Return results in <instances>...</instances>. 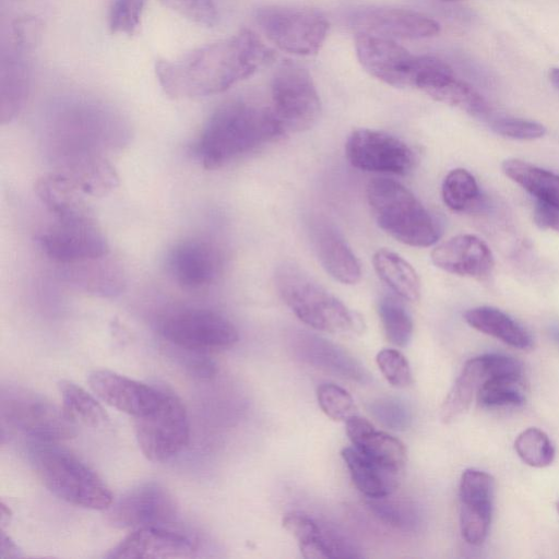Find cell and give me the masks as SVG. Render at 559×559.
Here are the masks:
<instances>
[{"label": "cell", "instance_id": "6da1fadb", "mask_svg": "<svg viewBox=\"0 0 559 559\" xmlns=\"http://www.w3.org/2000/svg\"><path fill=\"white\" fill-rule=\"evenodd\" d=\"M271 57L260 37L245 28L176 60H158L155 73L162 88L174 98L204 97L251 76Z\"/></svg>", "mask_w": 559, "mask_h": 559}, {"label": "cell", "instance_id": "7a4b0ae2", "mask_svg": "<svg viewBox=\"0 0 559 559\" xmlns=\"http://www.w3.org/2000/svg\"><path fill=\"white\" fill-rule=\"evenodd\" d=\"M283 135L271 107L234 100L209 118L197 155L204 168L218 169Z\"/></svg>", "mask_w": 559, "mask_h": 559}, {"label": "cell", "instance_id": "3957f363", "mask_svg": "<svg viewBox=\"0 0 559 559\" xmlns=\"http://www.w3.org/2000/svg\"><path fill=\"white\" fill-rule=\"evenodd\" d=\"M52 444L37 442L31 451L32 464L46 488L76 507L107 510L114 498L106 483L78 456Z\"/></svg>", "mask_w": 559, "mask_h": 559}, {"label": "cell", "instance_id": "277c9868", "mask_svg": "<svg viewBox=\"0 0 559 559\" xmlns=\"http://www.w3.org/2000/svg\"><path fill=\"white\" fill-rule=\"evenodd\" d=\"M367 199L378 225L394 239L412 247H429L440 237L433 217L403 185L374 178L367 187Z\"/></svg>", "mask_w": 559, "mask_h": 559}, {"label": "cell", "instance_id": "5b68a950", "mask_svg": "<svg viewBox=\"0 0 559 559\" xmlns=\"http://www.w3.org/2000/svg\"><path fill=\"white\" fill-rule=\"evenodd\" d=\"M275 286L296 317L310 328L330 333L355 329L356 319L347 307L294 263L276 269Z\"/></svg>", "mask_w": 559, "mask_h": 559}, {"label": "cell", "instance_id": "8992f818", "mask_svg": "<svg viewBox=\"0 0 559 559\" xmlns=\"http://www.w3.org/2000/svg\"><path fill=\"white\" fill-rule=\"evenodd\" d=\"M1 427L34 439L55 443L75 436V425L44 396L23 388L2 389L0 400Z\"/></svg>", "mask_w": 559, "mask_h": 559}, {"label": "cell", "instance_id": "52a82bcc", "mask_svg": "<svg viewBox=\"0 0 559 559\" xmlns=\"http://www.w3.org/2000/svg\"><path fill=\"white\" fill-rule=\"evenodd\" d=\"M255 21L271 43L296 56L318 53L330 28L321 12L300 7H262L255 11Z\"/></svg>", "mask_w": 559, "mask_h": 559}, {"label": "cell", "instance_id": "ba28073f", "mask_svg": "<svg viewBox=\"0 0 559 559\" xmlns=\"http://www.w3.org/2000/svg\"><path fill=\"white\" fill-rule=\"evenodd\" d=\"M271 110L284 134L312 128L321 114L319 93L310 73L285 63L271 82Z\"/></svg>", "mask_w": 559, "mask_h": 559}, {"label": "cell", "instance_id": "9c48e42d", "mask_svg": "<svg viewBox=\"0 0 559 559\" xmlns=\"http://www.w3.org/2000/svg\"><path fill=\"white\" fill-rule=\"evenodd\" d=\"M139 447L146 459L165 462L187 445L190 430L185 405L165 392L160 404L146 415L134 418Z\"/></svg>", "mask_w": 559, "mask_h": 559}, {"label": "cell", "instance_id": "30bf717a", "mask_svg": "<svg viewBox=\"0 0 559 559\" xmlns=\"http://www.w3.org/2000/svg\"><path fill=\"white\" fill-rule=\"evenodd\" d=\"M160 334L173 345L205 353L233 346L238 341L236 326L224 316L206 309H185L167 316Z\"/></svg>", "mask_w": 559, "mask_h": 559}, {"label": "cell", "instance_id": "8fae6325", "mask_svg": "<svg viewBox=\"0 0 559 559\" xmlns=\"http://www.w3.org/2000/svg\"><path fill=\"white\" fill-rule=\"evenodd\" d=\"M44 253L63 264H76L105 258L109 253L108 241L96 218L56 221L39 235Z\"/></svg>", "mask_w": 559, "mask_h": 559}, {"label": "cell", "instance_id": "7c38bea8", "mask_svg": "<svg viewBox=\"0 0 559 559\" xmlns=\"http://www.w3.org/2000/svg\"><path fill=\"white\" fill-rule=\"evenodd\" d=\"M345 151L350 165L365 171L406 175L416 164L414 151L404 141L367 128L350 133Z\"/></svg>", "mask_w": 559, "mask_h": 559}, {"label": "cell", "instance_id": "4fadbf2b", "mask_svg": "<svg viewBox=\"0 0 559 559\" xmlns=\"http://www.w3.org/2000/svg\"><path fill=\"white\" fill-rule=\"evenodd\" d=\"M107 510L108 521L119 528L166 526L170 525L177 515L173 496L156 481L134 486Z\"/></svg>", "mask_w": 559, "mask_h": 559}, {"label": "cell", "instance_id": "5bb4252c", "mask_svg": "<svg viewBox=\"0 0 559 559\" xmlns=\"http://www.w3.org/2000/svg\"><path fill=\"white\" fill-rule=\"evenodd\" d=\"M355 49L359 63L371 76L393 87H414L419 56L394 39L356 33Z\"/></svg>", "mask_w": 559, "mask_h": 559}, {"label": "cell", "instance_id": "9a60e30c", "mask_svg": "<svg viewBox=\"0 0 559 559\" xmlns=\"http://www.w3.org/2000/svg\"><path fill=\"white\" fill-rule=\"evenodd\" d=\"M414 87L438 102L460 108L469 115L484 119L490 115L481 95L468 83L459 79L447 62L436 57L419 56Z\"/></svg>", "mask_w": 559, "mask_h": 559}, {"label": "cell", "instance_id": "2e32d148", "mask_svg": "<svg viewBox=\"0 0 559 559\" xmlns=\"http://www.w3.org/2000/svg\"><path fill=\"white\" fill-rule=\"evenodd\" d=\"M522 365L513 357L501 354H485L471 358L444 399L440 418L450 424L469 407L480 385L493 376H521Z\"/></svg>", "mask_w": 559, "mask_h": 559}, {"label": "cell", "instance_id": "e0dca14e", "mask_svg": "<svg viewBox=\"0 0 559 559\" xmlns=\"http://www.w3.org/2000/svg\"><path fill=\"white\" fill-rule=\"evenodd\" d=\"M199 547L195 535L170 525L134 530L106 555L107 558H185Z\"/></svg>", "mask_w": 559, "mask_h": 559}, {"label": "cell", "instance_id": "ac0fdd59", "mask_svg": "<svg viewBox=\"0 0 559 559\" xmlns=\"http://www.w3.org/2000/svg\"><path fill=\"white\" fill-rule=\"evenodd\" d=\"M357 33L377 35L390 39H421L436 36L439 23L432 17L409 9L369 8L352 16Z\"/></svg>", "mask_w": 559, "mask_h": 559}, {"label": "cell", "instance_id": "d6986e66", "mask_svg": "<svg viewBox=\"0 0 559 559\" xmlns=\"http://www.w3.org/2000/svg\"><path fill=\"white\" fill-rule=\"evenodd\" d=\"M87 381L103 402L134 418L154 411L165 394V391L107 369L91 371Z\"/></svg>", "mask_w": 559, "mask_h": 559}, {"label": "cell", "instance_id": "ffe728a7", "mask_svg": "<svg viewBox=\"0 0 559 559\" xmlns=\"http://www.w3.org/2000/svg\"><path fill=\"white\" fill-rule=\"evenodd\" d=\"M431 261L448 273L474 278L487 277L495 264L489 247L469 234L454 236L437 246Z\"/></svg>", "mask_w": 559, "mask_h": 559}, {"label": "cell", "instance_id": "44dd1931", "mask_svg": "<svg viewBox=\"0 0 559 559\" xmlns=\"http://www.w3.org/2000/svg\"><path fill=\"white\" fill-rule=\"evenodd\" d=\"M174 280L187 289H200L215 281L221 270L217 251L201 240H185L177 243L167 259Z\"/></svg>", "mask_w": 559, "mask_h": 559}, {"label": "cell", "instance_id": "7402d4cb", "mask_svg": "<svg viewBox=\"0 0 559 559\" xmlns=\"http://www.w3.org/2000/svg\"><path fill=\"white\" fill-rule=\"evenodd\" d=\"M346 432L354 448L373 463L396 475L403 469L406 450L399 439L357 415L346 420Z\"/></svg>", "mask_w": 559, "mask_h": 559}, {"label": "cell", "instance_id": "603a6c76", "mask_svg": "<svg viewBox=\"0 0 559 559\" xmlns=\"http://www.w3.org/2000/svg\"><path fill=\"white\" fill-rule=\"evenodd\" d=\"M25 50L14 44L2 45L0 58V121L13 120L22 110L28 95L29 73Z\"/></svg>", "mask_w": 559, "mask_h": 559}, {"label": "cell", "instance_id": "cb8c5ba5", "mask_svg": "<svg viewBox=\"0 0 559 559\" xmlns=\"http://www.w3.org/2000/svg\"><path fill=\"white\" fill-rule=\"evenodd\" d=\"M40 202L57 221L94 218V212L86 203L82 191L64 174H47L35 183Z\"/></svg>", "mask_w": 559, "mask_h": 559}, {"label": "cell", "instance_id": "d4e9b609", "mask_svg": "<svg viewBox=\"0 0 559 559\" xmlns=\"http://www.w3.org/2000/svg\"><path fill=\"white\" fill-rule=\"evenodd\" d=\"M318 258L325 271L342 284L359 282L361 270L357 258L343 236L331 225L320 223L313 229Z\"/></svg>", "mask_w": 559, "mask_h": 559}, {"label": "cell", "instance_id": "484cf974", "mask_svg": "<svg viewBox=\"0 0 559 559\" xmlns=\"http://www.w3.org/2000/svg\"><path fill=\"white\" fill-rule=\"evenodd\" d=\"M465 321L475 330L496 337L519 349H530V332L503 311L492 307H476L465 311Z\"/></svg>", "mask_w": 559, "mask_h": 559}, {"label": "cell", "instance_id": "4316f807", "mask_svg": "<svg viewBox=\"0 0 559 559\" xmlns=\"http://www.w3.org/2000/svg\"><path fill=\"white\" fill-rule=\"evenodd\" d=\"M297 350L305 360L341 373L343 377L364 381L368 374L352 356L321 337L299 334L296 338Z\"/></svg>", "mask_w": 559, "mask_h": 559}, {"label": "cell", "instance_id": "83f0119b", "mask_svg": "<svg viewBox=\"0 0 559 559\" xmlns=\"http://www.w3.org/2000/svg\"><path fill=\"white\" fill-rule=\"evenodd\" d=\"M85 194L103 197L118 186L114 167L103 157L82 153L73 156L64 173Z\"/></svg>", "mask_w": 559, "mask_h": 559}, {"label": "cell", "instance_id": "f1b7e54d", "mask_svg": "<svg viewBox=\"0 0 559 559\" xmlns=\"http://www.w3.org/2000/svg\"><path fill=\"white\" fill-rule=\"evenodd\" d=\"M342 457L353 483L367 498L386 497L394 490L397 475L373 463L354 447L343 449Z\"/></svg>", "mask_w": 559, "mask_h": 559}, {"label": "cell", "instance_id": "f546056e", "mask_svg": "<svg viewBox=\"0 0 559 559\" xmlns=\"http://www.w3.org/2000/svg\"><path fill=\"white\" fill-rule=\"evenodd\" d=\"M378 276L399 297L415 302L420 297V281L414 267L397 253L379 249L372 258Z\"/></svg>", "mask_w": 559, "mask_h": 559}, {"label": "cell", "instance_id": "4dcf8cb0", "mask_svg": "<svg viewBox=\"0 0 559 559\" xmlns=\"http://www.w3.org/2000/svg\"><path fill=\"white\" fill-rule=\"evenodd\" d=\"M502 171L537 200L559 206V175L518 158L506 159Z\"/></svg>", "mask_w": 559, "mask_h": 559}, {"label": "cell", "instance_id": "1f68e13d", "mask_svg": "<svg viewBox=\"0 0 559 559\" xmlns=\"http://www.w3.org/2000/svg\"><path fill=\"white\" fill-rule=\"evenodd\" d=\"M58 388L62 411L74 425L96 428L108 421L104 407L83 388L68 380H61Z\"/></svg>", "mask_w": 559, "mask_h": 559}, {"label": "cell", "instance_id": "d6a6232c", "mask_svg": "<svg viewBox=\"0 0 559 559\" xmlns=\"http://www.w3.org/2000/svg\"><path fill=\"white\" fill-rule=\"evenodd\" d=\"M493 496H460V526L464 540L477 546L485 542L492 514Z\"/></svg>", "mask_w": 559, "mask_h": 559}, {"label": "cell", "instance_id": "836d02e7", "mask_svg": "<svg viewBox=\"0 0 559 559\" xmlns=\"http://www.w3.org/2000/svg\"><path fill=\"white\" fill-rule=\"evenodd\" d=\"M283 526L296 538L305 558H326L320 521L301 512H290L283 518Z\"/></svg>", "mask_w": 559, "mask_h": 559}, {"label": "cell", "instance_id": "e575fe53", "mask_svg": "<svg viewBox=\"0 0 559 559\" xmlns=\"http://www.w3.org/2000/svg\"><path fill=\"white\" fill-rule=\"evenodd\" d=\"M476 397L485 407L520 406L525 402L522 377H490L480 385Z\"/></svg>", "mask_w": 559, "mask_h": 559}, {"label": "cell", "instance_id": "d590c367", "mask_svg": "<svg viewBox=\"0 0 559 559\" xmlns=\"http://www.w3.org/2000/svg\"><path fill=\"white\" fill-rule=\"evenodd\" d=\"M441 194L445 205L455 212L471 210L480 197L474 176L463 168L453 169L445 176Z\"/></svg>", "mask_w": 559, "mask_h": 559}, {"label": "cell", "instance_id": "8d00e7d4", "mask_svg": "<svg viewBox=\"0 0 559 559\" xmlns=\"http://www.w3.org/2000/svg\"><path fill=\"white\" fill-rule=\"evenodd\" d=\"M378 312L386 338L396 346H406L413 335V321L404 306L385 296L378 304Z\"/></svg>", "mask_w": 559, "mask_h": 559}, {"label": "cell", "instance_id": "74e56055", "mask_svg": "<svg viewBox=\"0 0 559 559\" xmlns=\"http://www.w3.org/2000/svg\"><path fill=\"white\" fill-rule=\"evenodd\" d=\"M514 449L520 459L533 467L548 466L555 459V448L549 437L535 427L523 430L516 437Z\"/></svg>", "mask_w": 559, "mask_h": 559}, {"label": "cell", "instance_id": "f35d334b", "mask_svg": "<svg viewBox=\"0 0 559 559\" xmlns=\"http://www.w3.org/2000/svg\"><path fill=\"white\" fill-rule=\"evenodd\" d=\"M368 507L382 522L396 528L413 530L418 525L419 515L414 504L402 500L369 498Z\"/></svg>", "mask_w": 559, "mask_h": 559}, {"label": "cell", "instance_id": "ab89813d", "mask_svg": "<svg viewBox=\"0 0 559 559\" xmlns=\"http://www.w3.org/2000/svg\"><path fill=\"white\" fill-rule=\"evenodd\" d=\"M317 399L323 413L334 420H347L356 415L350 394L334 383H322L317 389Z\"/></svg>", "mask_w": 559, "mask_h": 559}, {"label": "cell", "instance_id": "60d3db41", "mask_svg": "<svg viewBox=\"0 0 559 559\" xmlns=\"http://www.w3.org/2000/svg\"><path fill=\"white\" fill-rule=\"evenodd\" d=\"M165 8L199 25L213 27L219 20L214 0H158Z\"/></svg>", "mask_w": 559, "mask_h": 559}, {"label": "cell", "instance_id": "b9f144b4", "mask_svg": "<svg viewBox=\"0 0 559 559\" xmlns=\"http://www.w3.org/2000/svg\"><path fill=\"white\" fill-rule=\"evenodd\" d=\"M146 0H112L109 28L114 34L132 35L140 24Z\"/></svg>", "mask_w": 559, "mask_h": 559}, {"label": "cell", "instance_id": "7bdbcfd3", "mask_svg": "<svg viewBox=\"0 0 559 559\" xmlns=\"http://www.w3.org/2000/svg\"><path fill=\"white\" fill-rule=\"evenodd\" d=\"M490 128L502 136L516 140H535L546 133V128L536 121L508 116L487 117Z\"/></svg>", "mask_w": 559, "mask_h": 559}, {"label": "cell", "instance_id": "ee69618b", "mask_svg": "<svg viewBox=\"0 0 559 559\" xmlns=\"http://www.w3.org/2000/svg\"><path fill=\"white\" fill-rule=\"evenodd\" d=\"M377 365L386 381L396 388H405L413 382L409 364L396 349L384 348L376 358Z\"/></svg>", "mask_w": 559, "mask_h": 559}, {"label": "cell", "instance_id": "f6af8a7d", "mask_svg": "<svg viewBox=\"0 0 559 559\" xmlns=\"http://www.w3.org/2000/svg\"><path fill=\"white\" fill-rule=\"evenodd\" d=\"M370 413L382 425L394 430H404L411 425L408 407L396 399H380L370 404Z\"/></svg>", "mask_w": 559, "mask_h": 559}, {"label": "cell", "instance_id": "bcb514c9", "mask_svg": "<svg viewBox=\"0 0 559 559\" xmlns=\"http://www.w3.org/2000/svg\"><path fill=\"white\" fill-rule=\"evenodd\" d=\"M40 29L39 20L33 16L20 17L12 25V38L10 41L23 50L31 49L38 41Z\"/></svg>", "mask_w": 559, "mask_h": 559}, {"label": "cell", "instance_id": "7dc6e473", "mask_svg": "<svg viewBox=\"0 0 559 559\" xmlns=\"http://www.w3.org/2000/svg\"><path fill=\"white\" fill-rule=\"evenodd\" d=\"M533 219L542 229L559 231V206L537 200Z\"/></svg>", "mask_w": 559, "mask_h": 559}, {"label": "cell", "instance_id": "c3c4849f", "mask_svg": "<svg viewBox=\"0 0 559 559\" xmlns=\"http://www.w3.org/2000/svg\"><path fill=\"white\" fill-rule=\"evenodd\" d=\"M21 557V552L16 544L8 536L3 530L0 535V558L1 559H15Z\"/></svg>", "mask_w": 559, "mask_h": 559}, {"label": "cell", "instance_id": "681fc988", "mask_svg": "<svg viewBox=\"0 0 559 559\" xmlns=\"http://www.w3.org/2000/svg\"><path fill=\"white\" fill-rule=\"evenodd\" d=\"M1 525H5L7 523H9V520L11 518V511L10 509L2 502L1 503Z\"/></svg>", "mask_w": 559, "mask_h": 559}, {"label": "cell", "instance_id": "f907efd6", "mask_svg": "<svg viewBox=\"0 0 559 559\" xmlns=\"http://www.w3.org/2000/svg\"><path fill=\"white\" fill-rule=\"evenodd\" d=\"M549 80L552 85L559 91V68H554L549 72Z\"/></svg>", "mask_w": 559, "mask_h": 559}, {"label": "cell", "instance_id": "816d5d0a", "mask_svg": "<svg viewBox=\"0 0 559 559\" xmlns=\"http://www.w3.org/2000/svg\"><path fill=\"white\" fill-rule=\"evenodd\" d=\"M551 335L556 340V342L559 343V325L554 326L551 329Z\"/></svg>", "mask_w": 559, "mask_h": 559}, {"label": "cell", "instance_id": "f5cc1de1", "mask_svg": "<svg viewBox=\"0 0 559 559\" xmlns=\"http://www.w3.org/2000/svg\"><path fill=\"white\" fill-rule=\"evenodd\" d=\"M556 508H557V511H558V514H559V501L557 502Z\"/></svg>", "mask_w": 559, "mask_h": 559}, {"label": "cell", "instance_id": "db71d44e", "mask_svg": "<svg viewBox=\"0 0 559 559\" xmlns=\"http://www.w3.org/2000/svg\"><path fill=\"white\" fill-rule=\"evenodd\" d=\"M442 1H457V0H442Z\"/></svg>", "mask_w": 559, "mask_h": 559}]
</instances>
